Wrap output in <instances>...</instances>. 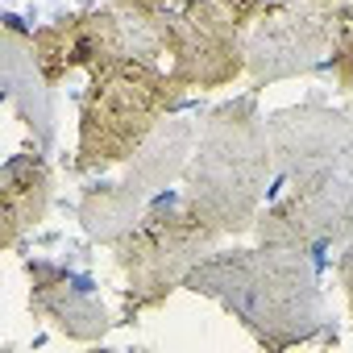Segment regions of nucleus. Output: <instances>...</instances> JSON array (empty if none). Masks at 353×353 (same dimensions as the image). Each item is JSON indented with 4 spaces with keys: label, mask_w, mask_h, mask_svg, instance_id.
<instances>
[{
    "label": "nucleus",
    "mask_w": 353,
    "mask_h": 353,
    "mask_svg": "<svg viewBox=\"0 0 353 353\" xmlns=\"http://www.w3.org/2000/svg\"><path fill=\"white\" fill-rule=\"evenodd\" d=\"M30 274V307L34 316L50 320L63 336L71 341H96L112 328L104 303L92 295V283L75 270H67L63 262H46V258H30L26 262Z\"/></svg>",
    "instance_id": "nucleus-10"
},
{
    "label": "nucleus",
    "mask_w": 353,
    "mask_h": 353,
    "mask_svg": "<svg viewBox=\"0 0 353 353\" xmlns=\"http://www.w3.org/2000/svg\"><path fill=\"white\" fill-rule=\"evenodd\" d=\"M258 92L262 88H250L204 117L196 154L183 170V200L221 237L254 229L270 179L279 174Z\"/></svg>",
    "instance_id": "nucleus-2"
},
{
    "label": "nucleus",
    "mask_w": 353,
    "mask_h": 353,
    "mask_svg": "<svg viewBox=\"0 0 353 353\" xmlns=\"http://www.w3.org/2000/svg\"><path fill=\"white\" fill-rule=\"evenodd\" d=\"M254 233L262 245H291L316 254L324 245L353 241V179L336 170L324 179L287 183V192L258 212Z\"/></svg>",
    "instance_id": "nucleus-8"
},
{
    "label": "nucleus",
    "mask_w": 353,
    "mask_h": 353,
    "mask_svg": "<svg viewBox=\"0 0 353 353\" xmlns=\"http://www.w3.org/2000/svg\"><path fill=\"white\" fill-rule=\"evenodd\" d=\"M221 245V233L208 229L183 192H158L137 225L112 245L117 266L125 274V320L166 303L183 287L196 262H204Z\"/></svg>",
    "instance_id": "nucleus-4"
},
{
    "label": "nucleus",
    "mask_w": 353,
    "mask_h": 353,
    "mask_svg": "<svg viewBox=\"0 0 353 353\" xmlns=\"http://www.w3.org/2000/svg\"><path fill=\"white\" fill-rule=\"evenodd\" d=\"M345 112H349V150H345V174H349V179H353V96H349Z\"/></svg>",
    "instance_id": "nucleus-17"
},
{
    "label": "nucleus",
    "mask_w": 353,
    "mask_h": 353,
    "mask_svg": "<svg viewBox=\"0 0 353 353\" xmlns=\"http://www.w3.org/2000/svg\"><path fill=\"white\" fill-rule=\"evenodd\" d=\"M336 283H341L345 303H349V316H353V241H345L341 254H336Z\"/></svg>",
    "instance_id": "nucleus-16"
},
{
    "label": "nucleus",
    "mask_w": 353,
    "mask_h": 353,
    "mask_svg": "<svg viewBox=\"0 0 353 353\" xmlns=\"http://www.w3.org/2000/svg\"><path fill=\"white\" fill-rule=\"evenodd\" d=\"M141 212H145V204L125 183H100V188H88L79 196V221H83L88 237L108 245V250L137 225Z\"/></svg>",
    "instance_id": "nucleus-13"
},
{
    "label": "nucleus",
    "mask_w": 353,
    "mask_h": 353,
    "mask_svg": "<svg viewBox=\"0 0 353 353\" xmlns=\"http://www.w3.org/2000/svg\"><path fill=\"white\" fill-rule=\"evenodd\" d=\"M137 13L170 54V79L183 92H216L245 75V30L221 0H112Z\"/></svg>",
    "instance_id": "nucleus-5"
},
{
    "label": "nucleus",
    "mask_w": 353,
    "mask_h": 353,
    "mask_svg": "<svg viewBox=\"0 0 353 353\" xmlns=\"http://www.w3.org/2000/svg\"><path fill=\"white\" fill-rule=\"evenodd\" d=\"M345 0H270L245 30V75L254 88L328 67L332 30Z\"/></svg>",
    "instance_id": "nucleus-7"
},
{
    "label": "nucleus",
    "mask_w": 353,
    "mask_h": 353,
    "mask_svg": "<svg viewBox=\"0 0 353 353\" xmlns=\"http://www.w3.org/2000/svg\"><path fill=\"white\" fill-rule=\"evenodd\" d=\"M183 88L150 59H125L112 71L88 79L79 104L75 170H104L129 162L150 133L179 108Z\"/></svg>",
    "instance_id": "nucleus-3"
},
{
    "label": "nucleus",
    "mask_w": 353,
    "mask_h": 353,
    "mask_svg": "<svg viewBox=\"0 0 353 353\" xmlns=\"http://www.w3.org/2000/svg\"><path fill=\"white\" fill-rule=\"evenodd\" d=\"M54 174L38 150L13 154L0 170V245L13 250L26 229H38L50 212Z\"/></svg>",
    "instance_id": "nucleus-11"
},
{
    "label": "nucleus",
    "mask_w": 353,
    "mask_h": 353,
    "mask_svg": "<svg viewBox=\"0 0 353 353\" xmlns=\"http://www.w3.org/2000/svg\"><path fill=\"white\" fill-rule=\"evenodd\" d=\"M183 287L216 299L266 349H291L332 332V316L316 279V250L262 241L233 254L212 250L192 266Z\"/></svg>",
    "instance_id": "nucleus-1"
},
{
    "label": "nucleus",
    "mask_w": 353,
    "mask_h": 353,
    "mask_svg": "<svg viewBox=\"0 0 353 353\" xmlns=\"http://www.w3.org/2000/svg\"><path fill=\"white\" fill-rule=\"evenodd\" d=\"M270 150H274V170L283 183H303V179H324V174L345 170V150H349V112L328 108L320 100L287 104L266 117Z\"/></svg>",
    "instance_id": "nucleus-9"
},
{
    "label": "nucleus",
    "mask_w": 353,
    "mask_h": 353,
    "mask_svg": "<svg viewBox=\"0 0 353 353\" xmlns=\"http://www.w3.org/2000/svg\"><path fill=\"white\" fill-rule=\"evenodd\" d=\"M270 5V0H221V9L233 17V26L237 30H250L258 17H262V9Z\"/></svg>",
    "instance_id": "nucleus-15"
},
{
    "label": "nucleus",
    "mask_w": 353,
    "mask_h": 353,
    "mask_svg": "<svg viewBox=\"0 0 353 353\" xmlns=\"http://www.w3.org/2000/svg\"><path fill=\"white\" fill-rule=\"evenodd\" d=\"M30 42H34V63L46 88H59L75 71H88V79H96L125 59L158 63L162 54L150 26L137 13L112 5V0H104L100 9H79V13H67L59 21L30 30Z\"/></svg>",
    "instance_id": "nucleus-6"
},
{
    "label": "nucleus",
    "mask_w": 353,
    "mask_h": 353,
    "mask_svg": "<svg viewBox=\"0 0 353 353\" xmlns=\"http://www.w3.org/2000/svg\"><path fill=\"white\" fill-rule=\"evenodd\" d=\"M328 75L341 96H353V0H345L332 30V54H328Z\"/></svg>",
    "instance_id": "nucleus-14"
},
{
    "label": "nucleus",
    "mask_w": 353,
    "mask_h": 353,
    "mask_svg": "<svg viewBox=\"0 0 353 353\" xmlns=\"http://www.w3.org/2000/svg\"><path fill=\"white\" fill-rule=\"evenodd\" d=\"M196 141H200V125H196V121H188V117H166V121L150 133V141L129 158L133 166H129V174H125L121 183H125L141 204H150L158 192H166V188L188 170V162H192V154H196Z\"/></svg>",
    "instance_id": "nucleus-12"
}]
</instances>
